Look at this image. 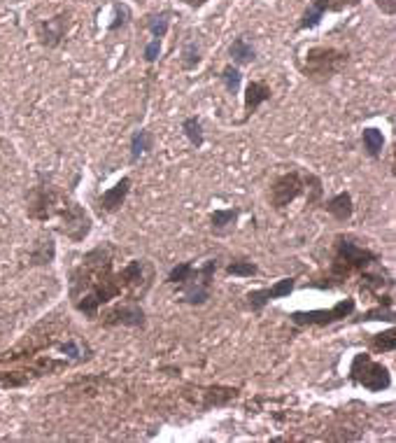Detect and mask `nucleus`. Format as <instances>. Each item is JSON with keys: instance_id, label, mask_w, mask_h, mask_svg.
<instances>
[{"instance_id": "nucleus-29", "label": "nucleus", "mask_w": 396, "mask_h": 443, "mask_svg": "<svg viewBox=\"0 0 396 443\" xmlns=\"http://www.w3.org/2000/svg\"><path fill=\"white\" fill-rule=\"evenodd\" d=\"M226 275H233V278H252V275L259 273V266L249 259H235L231 264H226Z\"/></svg>"}, {"instance_id": "nucleus-12", "label": "nucleus", "mask_w": 396, "mask_h": 443, "mask_svg": "<svg viewBox=\"0 0 396 443\" xmlns=\"http://www.w3.org/2000/svg\"><path fill=\"white\" fill-rule=\"evenodd\" d=\"M103 327H131V329H145L147 327V313L140 306V301H122L105 310L101 317Z\"/></svg>"}, {"instance_id": "nucleus-15", "label": "nucleus", "mask_w": 396, "mask_h": 443, "mask_svg": "<svg viewBox=\"0 0 396 443\" xmlns=\"http://www.w3.org/2000/svg\"><path fill=\"white\" fill-rule=\"evenodd\" d=\"M273 99V89H270L268 82L263 80H249L245 87V94H242V108H245V117L240 122H247L256 110H259L263 103H268Z\"/></svg>"}, {"instance_id": "nucleus-32", "label": "nucleus", "mask_w": 396, "mask_h": 443, "mask_svg": "<svg viewBox=\"0 0 396 443\" xmlns=\"http://www.w3.org/2000/svg\"><path fill=\"white\" fill-rule=\"evenodd\" d=\"M322 194H324L322 180H319L317 175H312V173H308V184H305V196H308V205H317L319 201H322Z\"/></svg>"}, {"instance_id": "nucleus-23", "label": "nucleus", "mask_w": 396, "mask_h": 443, "mask_svg": "<svg viewBox=\"0 0 396 443\" xmlns=\"http://www.w3.org/2000/svg\"><path fill=\"white\" fill-rule=\"evenodd\" d=\"M361 145H364V152L368 159H380L382 152H385V136H382L380 129L368 126L361 131Z\"/></svg>"}, {"instance_id": "nucleus-25", "label": "nucleus", "mask_w": 396, "mask_h": 443, "mask_svg": "<svg viewBox=\"0 0 396 443\" xmlns=\"http://www.w3.org/2000/svg\"><path fill=\"white\" fill-rule=\"evenodd\" d=\"M182 133H184L186 140H189V145L193 150H200L205 145L203 122H200V117H196V115L186 117V119L182 122Z\"/></svg>"}, {"instance_id": "nucleus-5", "label": "nucleus", "mask_w": 396, "mask_h": 443, "mask_svg": "<svg viewBox=\"0 0 396 443\" xmlns=\"http://www.w3.org/2000/svg\"><path fill=\"white\" fill-rule=\"evenodd\" d=\"M350 380L368 392H385L392 387V373L385 364L375 362L368 352H357L350 362Z\"/></svg>"}, {"instance_id": "nucleus-20", "label": "nucleus", "mask_w": 396, "mask_h": 443, "mask_svg": "<svg viewBox=\"0 0 396 443\" xmlns=\"http://www.w3.org/2000/svg\"><path fill=\"white\" fill-rule=\"evenodd\" d=\"M54 257H57V243H54V238L50 233H43L36 245H33L31 250V266H45V264H52Z\"/></svg>"}, {"instance_id": "nucleus-28", "label": "nucleus", "mask_w": 396, "mask_h": 443, "mask_svg": "<svg viewBox=\"0 0 396 443\" xmlns=\"http://www.w3.org/2000/svg\"><path fill=\"white\" fill-rule=\"evenodd\" d=\"M219 80H221V85H224L226 89V94H240V85H242V73H240V68L238 66H233V64H228L221 68V73H219Z\"/></svg>"}, {"instance_id": "nucleus-14", "label": "nucleus", "mask_w": 396, "mask_h": 443, "mask_svg": "<svg viewBox=\"0 0 396 443\" xmlns=\"http://www.w3.org/2000/svg\"><path fill=\"white\" fill-rule=\"evenodd\" d=\"M296 289V278L294 275H289V278H280L275 282V285L270 287H261V289H252V292L245 294L247 299V308L252 310V313H259L268 306L270 301L275 299H284V296H289L291 292Z\"/></svg>"}, {"instance_id": "nucleus-17", "label": "nucleus", "mask_w": 396, "mask_h": 443, "mask_svg": "<svg viewBox=\"0 0 396 443\" xmlns=\"http://www.w3.org/2000/svg\"><path fill=\"white\" fill-rule=\"evenodd\" d=\"M322 208L331 215L336 222H350L354 215V201L350 191H338L336 196H331L329 201H324Z\"/></svg>"}, {"instance_id": "nucleus-11", "label": "nucleus", "mask_w": 396, "mask_h": 443, "mask_svg": "<svg viewBox=\"0 0 396 443\" xmlns=\"http://www.w3.org/2000/svg\"><path fill=\"white\" fill-rule=\"evenodd\" d=\"M64 198L54 191V187L50 184H36L33 189L26 194V212H29L31 219L36 222H47L52 215L59 212Z\"/></svg>"}, {"instance_id": "nucleus-19", "label": "nucleus", "mask_w": 396, "mask_h": 443, "mask_svg": "<svg viewBox=\"0 0 396 443\" xmlns=\"http://www.w3.org/2000/svg\"><path fill=\"white\" fill-rule=\"evenodd\" d=\"M240 217V208H224V210L210 212V231L214 236H226L235 229Z\"/></svg>"}, {"instance_id": "nucleus-16", "label": "nucleus", "mask_w": 396, "mask_h": 443, "mask_svg": "<svg viewBox=\"0 0 396 443\" xmlns=\"http://www.w3.org/2000/svg\"><path fill=\"white\" fill-rule=\"evenodd\" d=\"M131 184H133V180L126 175V177H122L115 187H110V189L103 191L101 196H98V210H101V215H115V212H119L122 205L126 203L129 194H131Z\"/></svg>"}, {"instance_id": "nucleus-7", "label": "nucleus", "mask_w": 396, "mask_h": 443, "mask_svg": "<svg viewBox=\"0 0 396 443\" xmlns=\"http://www.w3.org/2000/svg\"><path fill=\"white\" fill-rule=\"evenodd\" d=\"M305 184H308V173L303 170H287L282 175H277L273 182H270L268 189V201L270 208L277 212H282L284 208H289L298 196L305 194Z\"/></svg>"}, {"instance_id": "nucleus-30", "label": "nucleus", "mask_w": 396, "mask_h": 443, "mask_svg": "<svg viewBox=\"0 0 396 443\" xmlns=\"http://www.w3.org/2000/svg\"><path fill=\"white\" fill-rule=\"evenodd\" d=\"M371 320H380V322H394V306H375L371 310H366V313H361L354 322H371Z\"/></svg>"}, {"instance_id": "nucleus-36", "label": "nucleus", "mask_w": 396, "mask_h": 443, "mask_svg": "<svg viewBox=\"0 0 396 443\" xmlns=\"http://www.w3.org/2000/svg\"><path fill=\"white\" fill-rule=\"evenodd\" d=\"M182 5H186V8H191V10H200V8H205L210 0H179Z\"/></svg>"}, {"instance_id": "nucleus-24", "label": "nucleus", "mask_w": 396, "mask_h": 443, "mask_svg": "<svg viewBox=\"0 0 396 443\" xmlns=\"http://www.w3.org/2000/svg\"><path fill=\"white\" fill-rule=\"evenodd\" d=\"M170 17L173 12H154V15H147L145 17V29L149 31L152 38L156 40H163L166 36H168V29H170Z\"/></svg>"}, {"instance_id": "nucleus-2", "label": "nucleus", "mask_w": 396, "mask_h": 443, "mask_svg": "<svg viewBox=\"0 0 396 443\" xmlns=\"http://www.w3.org/2000/svg\"><path fill=\"white\" fill-rule=\"evenodd\" d=\"M380 261V254L368 250V247L357 245L350 236H336L331 245V264H329V275L324 282H317L315 287L322 289H333L340 287L345 280H350L354 273H364L366 268Z\"/></svg>"}, {"instance_id": "nucleus-22", "label": "nucleus", "mask_w": 396, "mask_h": 443, "mask_svg": "<svg viewBox=\"0 0 396 443\" xmlns=\"http://www.w3.org/2000/svg\"><path fill=\"white\" fill-rule=\"evenodd\" d=\"M200 61H203V50H200L198 40H193V38L184 40L182 50H179V68L186 73H191L200 66Z\"/></svg>"}, {"instance_id": "nucleus-10", "label": "nucleus", "mask_w": 396, "mask_h": 443, "mask_svg": "<svg viewBox=\"0 0 396 443\" xmlns=\"http://www.w3.org/2000/svg\"><path fill=\"white\" fill-rule=\"evenodd\" d=\"M359 5L361 0H310L308 8L303 10V15L296 24V33L317 29L326 15H340V12L354 10Z\"/></svg>"}, {"instance_id": "nucleus-31", "label": "nucleus", "mask_w": 396, "mask_h": 443, "mask_svg": "<svg viewBox=\"0 0 396 443\" xmlns=\"http://www.w3.org/2000/svg\"><path fill=\"white\" fill-rule=\"evenodd\" d=\"M131 17H133V15H131V8L126 3H115V19H112V24L108 26V31L115 33V31L124 29V26H129Z\"/></svg>"}, {"instance_id": "nucleus-13", "label": "nucleus", "mask_w": 396, "mask_h": 443, "mask_svg": "<svg viewBox=\"0 0 396 443\" xmlns=\"http://www.w3.org/2000/svg\"><path fill=\"white\" fill-rule=\"evenodd\" d=\"M71 17H73L71 10H61L59 15L43 19V22L36 26V36L40 40V45L47 47V50H57V47L64 45L68 29H71V22H73Z\"/></svg>"}, {"instance_id": "nucleus-8", "label": "nucleus", "mask_w": 396, "mask_h": 443, "mask_svg": "<svg viewBox=\"0 0 396 443\" xmlns=\"http://www.w3.org/2000/svg\"><path fill=\"white\" fill-rule=\"evenodd\" d=\"M124 287H126V301H140L154 285L156 268L149 259H131L122 266Z\"/></svg>"}, {"instance_id": "nucleus-1", "label": "nucleus", "mask_w": 396, "mask_h": 443, "mask_svg": "<svg viewBox=\"0 0 396 443\" xmlns=\"http://www.w3.org/2000/svg\"><path fill=\"white\" fill-rule=\"evenodd\" d=\"M117 250L103 243L87 252L71 271V303L80 315L96 320L105 303L126 296L122 271H115Z\"/></svg>"}, {"instance_id": "nucleus-4", "label": "nucleus", "mask_w": 396, "mask_h": 443, "mask_svg": "<svg viewBox=\"0 0 396 443\" xmlns=\"http://www.w3.org/2000/svg\"><path fill=\"white\" fill-rule=\"evenodd\" d=\"M350 64V50L333 45H312L305 50L301 59H296L298 73L305 80L315 82V85H326L336 75H340Z\"/></svg>"}, {"instance_id": "nucleus-27", "label": "nucleus", "mask_w": 396, "mask_h": 443, "mask_svg": "<svg viewBox=\"0 0 396 443\" xmlns=\"http://www.w3.org/2000/svg\"><path fill=\"white\" fill-rule=\"evenodd\" d=\"M368 348L373 352H394L396 350V329L389 327L382 334H371L368 336Z\"/></svg>"}, {"instance_id": "nucleus-21", "label": "nucleus", "mask_w": 396, "mask_h": 443, "mask_svg": "<svg viewBox=\"0 0 396 443\" xmlns=\"http://www.w3.org/2000/svg\"><path fill=\"white\" fill-rule=\"evenodd\" d=\"M154 145H156V138L152 131L147 129L135 131V133L131 136V164H138L145 154H149V152L154 150Z\"/></svg>"}, {"instance_id": "nucleus-33", "label": "nucleus", "mask_w": 396, "mask_h": 443, "mask_svg": "<svg viewBox=\"0 0 396 443\" xmlns=\"http://www.w3.org/2000/svg\"><path fill=\"white\" fill-rule=\"evenodd\" d=\"M87 350H89L87 345H85V348H82V345H80L78 341H66L64 345H61V352L71 357L73 362H85V359L89 357V355H85Z\"/></svg>"}, {"instance_id": "nucleus-18", "label": "nucleus", "mask_w": 396, "mask_h": 443, "mask_svg": "<svg viewBox=\"0 0 396 443\" xmlns=\"http://www.w3.org/2000/svg\"><path fill=\"white\" fill-rule=\"evenodd\" d=\"M228 59H231L233 66H252L256 61V50L252 45V40L247 36H238L233 38V43L228 45Z\"/></svg>"}, {"instance_id": "nucleus-34", "label": "nucleus", "mask_w": 396, "mask_h": 443, "mask_svg": "<svg viewBox=\"0 0 396 443\" xmlns=\"http://www.w3.org/2000/svg\"><path fill=\"white\" fill-rule=\"evenodd\" d=\"M159 57H161V40L152 38L149 43L145 45V50H142V59H145V64L152 66V64H156Z\"/></svg>"}, {"instance_id": "nucleus-3", "label": "nucleus", "mask_w": 396, "mask_h": 443, "mask_svg": "<svg viewBox=\"0 0 396 443\" xmlns=\"http://www.w3.org/2000/svg\"><path fill=\"white\" fill-rule=\"evenodd\" d=\"M217 266V259H207L200 266H196L193 261H182V264L173 266L166 282L182 292V296L175 301L186 303V306H203V303L210 301Z\"/></svg>"}, {"instance_id": "nucleus-6", "label": "nucleus", "mask_w": 396, "mask_h": 443, "mask_svg": "<svg viewBox=\"0 0 396 443\" xmlns=\"http://www.w3.org/2000/svg\"><path fill=\"white\" fill-rule=\"evenodd\" d=\"M354 310H357V301L352 296H345L329 310H294L289 315V322L294 327H331V324L345 322L347 317H352Z\"/></svg>"}, {"instance_id": "nucleus-9", "label": "nucleus", "mask_w": 396, "mask_h": 443, "mask_svg": "<svg viewBox=\"0 0 396 443\" xmlns=\"http://www.w3.org/2000/svg\"><path fill=\"white\" fill-rule=\"evenodd\" d=\"M59 231L64 233L66 238H71L73 243H82L94 229V219L91 215L85 210V205H80L78 201L64 198V203L59 208Z\"/></svg>"}, {"instance_id": "nucleus-26", "label": "nucleus", "mask_w": 396, "mask_h": 443, "mask_svg": "<svg viewBox=\"0 0 396 443\" xmlns=\"http://www.w3.org/2000/svg\"><path fill=\"white\" fill-rule=\"evenodd\" d=\"M205 394V401H203V408L207 411V408H212V406H226L228 401L238 397V390L235 387H207V390L203 392Z\"/></svg>"}, {"instance_id": "nucleus-35", "label": "nucleus", "mask_w": 396, "mask_h": 443, "mask_svg": "<svg viewBox=\"0 0 396 443\" xmlns=\"http://www.w3.org/2000/svg\"><path fill=\"white\" fill-rule=\"evenodd\" d=\"M373 3L385 17H394L396 15V0H373Z\"/></svg>"}]
</instances>
